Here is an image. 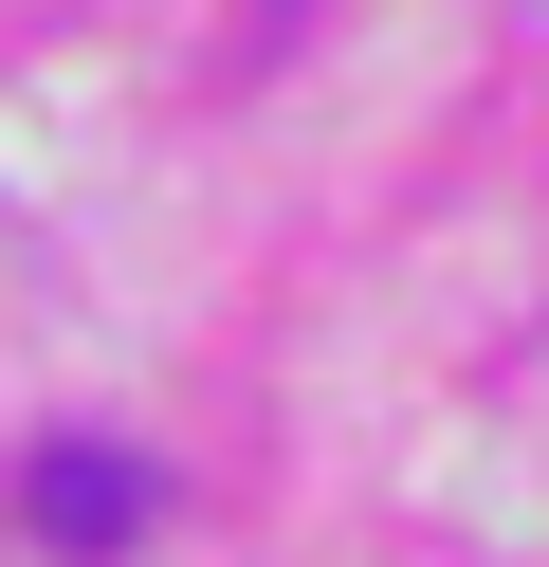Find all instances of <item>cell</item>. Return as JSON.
Masks as SVG:
<instances>
[{"mask_svg": "<svg viewBox=\"0 0 549 567\" xmlns=\"http://www.w3.org/2000/svg\"><path fill=\"white\" fill-rule=\"evenodd\" d=\"M19 513H37V549L110 567V549H146V530H165V476H146V457H110V440H37V457H19Z\"/></svg>", "mask_w": 549, "mask_h": 567, "instance_id": "1", "label": "cell"}]
</instances>
